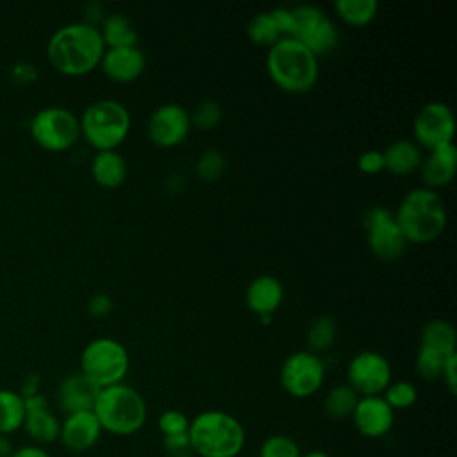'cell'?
<instances>
[{
	"label": "cell",
	"instance_id": "7a4b0ae2",
	"mask_svg": "<svg viewBox=\"0 0 457 457\" xmlns=\"http://www.w3.org/2000/svg\"><path fill=\"white\" fill-rule=\"evenodd\" d=\"M266 71L278 89L291 95H302L316 86L320 62L298 39L280 37L268 48Z\"/></svg>",
	"mask_w": 457,
	"mask_h": 457
},
{
	"label": "cell",
	"instance_id": "836d02e7",
	"mask_svg": "<svg viewBox=\"0 0 457 457\" xmlns=\"http://www.w3.org/2000/svg\"><path fill=\"white\" fill-rule=\"evenodd\" d=\"M221 116H223L221 105L214 100H204L189 112L191 127H196L200 130L214 129L221 121Z\"/></svg>",
	"mask_w": 457,
	"mask_h": 457
},
{
	"label": "cell",
	"instance_id": "484cf974",
	"mask_svg": "<svg viewBox=\"0 0 457 457\" xmlns=\"http://www.w3.org/2000/svg\"><path fill=\"white\" fill-rule=\"evenodd\" d=\"M359 395L348 384L334 386L323 398V412L334 421L352 418Z\"/></svg>",
	"mask_w": 457,
	"mask_h": 457
},
{
	"label": "cell",
	"instance_id": "7c38bea8",
	"mask_svg": "<svg viewBox=\"0 0 457 457\" xmlns=\"http://www.w3.org/2000/svg\"><path fill=\"white\" fill-rule=\"evenodd\" d=\"M391 382V364L380 352L362 350L346 366V384L359 396H380Z\"/></svg>",
	"mask_w": 457,
	"mask_h": 457
},
{
	"label": "cell",
	"instance_id": "4dcf8cb0",
	"mask_svg": "<svg viewBox=\"0 0 457 457\" xmlns=\"http://www.w3.org/2000/svg\"><path fill=\"white\" fill-rule=\"evenodd\" d=\"M393 411H405L418 400V389L409 380H395L380 395Z\"/></svg>",
	"mask_w": 457,
	"mask_h": 457
},
{
	"label": "cell",
	"instance_id": "4316f807",
	"mask_svg": "<svg viewBox=\"0 0 457 457\" xmlns=\"http://www.w3.org/2000/svg\"><path fill=\"white\" fill-rule=\"evenodd\" d=\"M25 418V403L18 391L0 389V434L11 436L20 430Z\"/></svg>",
	"mask_w": 457,
	"mask_h": 457
},
{
	"label": "cell",
	"instance_id": "52a82bcc",
	"mask_svg": "<svg viewBox=\"0 0 457 457\" xmlns=\"http://www.w3.org/2000/svg\"><path fill=\"white\" fill-rule=\"evenodd\" d=\"M129 368V352L114 337L91 339L80 353V373L100 389L123 382Z\"/></svg>",
	"mask_w": 457,
	"mask_h": 457
},
{
	"label": "cell",
	"instance_id": "9a60e30c",
	"mask_svg": "<svg viewBox=\"0 0 457 457\" xmlns=\"http://www.w3.org/2000/svg\"><path fill=\"white\" fill-rule=\"evenodd\" d=\"M25 403V418L21 428L34 441V445L45 446L59 439L61 421L50 411L48 398L39 391L32 396L23 398Z\"/></svg>",
	"mask_w": 457,
	"mask_h": 457
},
{
	"label": "cell",
	"instance_id": "5b68a950",
	"mask_svg": "<svg viewBox=\"0 0 457 457\" xmlns=\"http://www.w3.org/2000/svg\"><path fill=\"white\" fill-rule=\"evenodd\" d=\"M93 414L102 430L114 436H132L146 423L148 407L137 389L120 382L98 391Z\"/></svg>",
	"mask_w": 457,
	"mask_h": 457
},
{
	"label": "cell",
	"instance_id": "f35d334b",
	"mask_svg": "<svg viewBox=\"0 0 457 457\" xmlns=\"http://www.w3.org/2000/svg\"><path fill=\"white\" fill-rule=\"evenodd\" d=\"M441 380L446 386V389L455 395L457 393V352L452 353L445 364H443V371H441Z\"/></svg>",
	"mask_w": 457,
	"mask_h": 457
},
{
	"label": "cell",
	"instance_id": "5bb4252c",
	"mask_svg": "<svg viewBox=\"0 0 457 457\" xmlns=\"http://www.w3.org/2000/svg\"><path fill=\"white\" fill-rule=\"evenodd\" d=\"M191 130L189 112L179 104H162L146 121L148 139L159 148H173L186 141Z\"/></svg>",
	"mask_w": 457,
	"mask_h": 457
},
{
	"label": "cell",
	"instance_id": "30bf717a",
	"mask_svg": "<svg viewBox=\"0 0 457 457\" xmlns=\"http://www.w3.org/2000/svg\"><path fill=\"white\" fill-rule=\"evenodd\" d=\"M282 389L293 398H309L318 393L325 380V362L318 353L309 350L293 352L282 362L280 373Z\"/></svg>",
	"mask_w": 457,
	"mask_h": 457
},
{
	"label": "cell",
	"instance_id": "ab89813d",
	"mask_svg": "<svg viewBox=\"0 0 457 457\" xmlns=\"http://www.w3.org/2000/svg\"><path fill=\"white\" fill-rule=\"evenodd\" d=\"M11 77L18 84H29V82H32L37 77V68L32 66L30 62H27V61H21V62H16L11 68Z\"/></svg>",
	"mask_w": 457,
	"mask_h": 457
},
{
	"label": "cell",
	"instance_id": "7bdbcfd3",
	"mask_svg": "<svg viewBox=\"0 0 457 457\" xmlns=\"http://www.w3.org/2000/svg\"><path fill=\"white\" fill-rule=\"evenodd\" d=\"M11 457H52V455L45 450V446L32 443V445H23L20 448H14Z\"/></svg>",
	"mask_w": 457,
	"mask_h": 457
},
{
	"label": "cell",
	"instance_id": "4fadbf2b",
	"mask_svg": "<svg viewBox=\"0 0 457 457\" xmlns=\"http://www.w3.org/2000/svg\"><path fill=\"white\" fill-rule=\"evenodd\" d=\"M412 136L420 148L436 150L453 143L455 118L443 102L425 104L412 120Z\"/></svg>",
	"mask_w": 457,
	"mask_h": 457
},
{
	"label": "cell",
	"instance_id": "f6af8a7d",
	"mask_svg": "<svg viewBox=\"0 0 457 457\" xmlns=\"http://www.w3.org/2000/svg\"><path fill=\"white\" fill-rule=\"evenodd\" d=\"M14 452L12 441L9 439V436L0 434V457H11V453Z\"/></svg>",
	"mask_w": 457,
	"mask_h": 457
},
{
	"label": "cell",
	"instance_id": "ffe728a7",
	"mask_svg": "<svg viewBox=\"0 0 457 457\" xmlns=\"http://www.w3.org/2000/svg\"><path fill=\"white\" fill-rule=\"evenodd\" d=\"M100 387L80 371L64 377L57 387V405L64 414L93 411Z\"/></svg>",
	"mask_w": 457,
	"mask_h": 457
},
{
	"label": "cell",
	"instance_id": "9c48e42d",
	"mask_svg": "<svg viewBox=\"0 0 457 457\" xmlns=\"http://www.w3.org/2000/svg\"><path fill=\"white\" fill-rule=\"evenodd\" d=\"M368 248L386 262L398 261L407 248V241L395 220V214L384 205L370 207L362 216Z\"/></svg>",
	"mask_w": 457,
	"mask_h": 457
},
{
	"label": "cell",
	"instance_id": "d4e9b609",
	"mask_svg": "<svg viewBox=\"0 0 457 457\" xmlns=\"http://www.w3.org/2000/svg\"><path fill=\"white\" fill-rule=\"evenodd\" d=\"M100 36L105 48H123V46H137V30L134 29L130 18L123 12H109L102 20Z\"/></svg>",
	"mask_w": 457,
	"mask_h": 457
},
{
	"label": "cell",
	"instance_id": "83f0119b",
	"mask_svg": "<svg viewBox=\"0 0 457 457\" xmlns=\"http://www.w3.org/2000/svg\"><path fill=\"white\" fill-rule=\"evenodd\" d=\"M336 14L352 27H366L378 12L377 0H337L334 4Z\"/></svg>",
	"mask_w": 457,
	"mask_h": 457
},
{
	"label": "cell",
	"instance_id": "ac0fdd59",
	"mask_svg": "<svg viewBox=\"0 0 457 457\" xmlns=\"http://www.w3.org/2000/svg\"><path fill=\"white\" fill-rule=\"evenodd\" d=\"M146 57L139 46L105 48L100 68L107 79L120 84H129L139 79L145 71Z\"/></svg>",
	"mask_w": 457,
	"mask_h": 457
},
{
	"label": "cell",
	"instance_id": "8992f818",
	"mask_svg": "<svg viewBox=\"0 0 457 457\" xmlns=\"http://www.w3.org/2000/svg\"><path fill=\"white\" fill-rule=\"evenodd\" d=\"M80 136L96 150H116L130 132V112L114 98L89 104L79 118Z\"/></svg>",
	"mask_w": 457,
	"mask_h": 457
},
{
	"label": "cell",
	"instance_id": "7dc6e473",
	"mask_svg": "<svg viewBox=\"0 0 457 457\" xmlns=\"http://www.w3.org/2000/svg\"><path fill=\"white\" fill-rule=\"evenodd\" d=\"M259 318H261L262 323H270V321H271V316H270V314H262V316H259Z\"/></svg>",
	"mask_w": 457,
	"mask_h": 457
},
{
	"label": "cell",
	"instance_id": "d590c367",
	"mask_svg": "<svg viewBox=\"0 0 457 457\" xmlns=\"http://www.w3.org/2000/svg\"><path fill=\"white\" fill-rule=\"evenodd\" d=\"M189 418L179 411V409H166L161 412L157 420V427L164 436H177V434H186L189 428Z\"/></svg>",
	"mask_w": 457,
	"mask_h": 457
},
{
	"label": "cell",
	"instance_id": "2e32d148",
	"mask_svg": "<svg viewBox=\"0 0 457 457\" xmlns=\"http://www.w3.org/2000/svg\"><path fill=\"white\" fill-rule=\"evenodd\" d=\"M352 421L361 436L378 439L391 432L395 425V411L382 396H359Z\"/></svg>",
	"mask_w": 457,
	"mask_h": 457
},
{
	"label": "cell",
	"instance_id": "60d3db41",
	"mask_svg": "<svg viewBox=\"0 0 457 457\" xmlns=\"http://www.w3.org/2000/svg\"><path fill=\"white\" fill-rule=\"evenodd\" d=\"M104 18H105L104 5L100 2L86 4V7H84V20L82 21H86V23H89L93 27H98V23H102Z\"/></svg>",
	"mask_w": 457,
	"mask_h": 457
},
{
	"label": "cell",
	"instance_id": "1f68e13d",
	"mask_svg": "<svg viewBox=\"0 0 457 457\" xmlns=\"http://www.w3.org/2000/svg\"><path fill=\"white\" fill-rule=\"evenodd\" d=\"M227 168V161L225 155L220 150L209 148L205 152H202L195 162V171L196 175L205 180V182H212L218 180Z\"/></svg>",
	"mask_w": 457,
	"mask_h": 457
},
{
	"label": "cell",
	"instance_id": "8d00e7d4",
	"mask_svg": "<svg viewBox=\"0 0 457 457\" xmlns=\"http://www.w3.org/2000/svg\"><path fill=\"white\" fill-rule=\"evenodd\" d=\"M357 168H359L364 175H377V173L384 171L382 150H364V152L357 157Z\"/></svg>",
	"mask_w": 457,
	"mask_h": 457
},
{
	"label": "cell",
	"instance_id": "d6986e66",
	"mask_svg": "<svg viewBox=\"0 0 457 457\" xmlns=\"http://www.w3.org/2000/svg\"><path fill=\"white\" fill-rule=\"evenodd\" d=\"M420 177L423 180V187L437 191L448 186L457 171V148L455 145H446L436 150H430L420 164Z\"/></svg>",
	"mask_w": 457,
	"mask_h": 457
},
{
	"label": "cell",
	"instance_id": "7402d4cb",
	"mask_svg": "<svg viewBox=\"0 0 457 457\" xmlns=\"http://www.w3.org/2000/svg\"><path fill=\"white\" fill-rule=\"evenodd\" d=\"M91 177L93 180L105 189L120 187L129 175V166L123 155L118 150H102L96 152L91 159Z\"/></svg>",
	"mask_w": 457,
	"mask_h": 457
},
{
	"label": "cell",
	"instance_id": "bcb514c9",
	"mask_svg": "<svg viewBox=\"0 0 457 457\" xmlns=\"http://www.w3.org/2000/svg\"><path fill=\"white\" fill-rule=\"evenodd\" d=\"M300 457H330V455L327 452H323V450H309V452L302 453Z\"/></svg>",
	"mask_w": 457,
	"mask_h": 457
},
{
	"label": "cell",
	"instance_id": "f1b7e54d",
	"mask_svg": "<svg viewBox=\"0 0 457 457\" xmlns=\"http://www.w3.org/2000/svg\"><path fill=\"white\" fill-rule=\"evenodd\" d=\"M334 339H336V321L330 316L320 314L309 323L307 334H305L309 352L312 353L327 352L334 345Z\"/></svg>",
	"mask_w": 457,
	"mask_h": 457
},
{
	"label": "cell",
	"instance_id": "44dd1931",
	"mask_svg": "<svg viewBox=\"0 0 457 457\" xmlns=\"http://www.w3.org/2000/svg\"><path fill=\"white\" fill-rule=\"evenodd\" d=\"M282 300H284V287L280 280L271 275L255 277L246 286V291H245L246 307L257 316H262V314L273 316V312L280 307Z\"/></svg>",
	"mask_w": 457,
	"mask_h": 457
},
{
	"label": "cell",
	"instance_id": "74e56055",
	"mask_svg": "<svg viewBox=\"0 0 457 457\" xmlns=\"http://www.w3.org/2000/svg\"><path fill=\"white\" fill-rule=\"evenodd\" d=\"M86 309L93 318H104L112 311V298L107 293H95L89 296Z\"/></svg>",
	"mask_w": 457,
	"mask_h": 457
},
{
	"label": "cell",
	"instance_id": "603a6c76",
	"mask_svg": "<svg viewBox=\"0 0 457 457\" xmlns=\"http://www.w3.org/2000/svg\"><path fill=\"white\" fill-rule=\"evenodd\" d=\"M384 170H387L391 175L405 177L414 173L423 159L421 148L411 141V139H396L391 141L384 150Z\"/></svg>",
	"mask_w": 457,
	"mask_h": 457
},
{
	"label": "cell",
	"instance_id": "277c9868",
	"mask_svg": "<svg viewBox=\"0 0 457 457\" xmlns=\"http://www.w3.org/2000/svg\"><path fill=\"white\" fill-rule=\"evenodd\" d=\"M189 445L198 457H237L246 445L243 423L218 409L204 411L189 421Z\"/></svg>",
	"mask_w": 457,
	"mask_h": 457
},
{
	"label": "cell",
	"instance_id": "3957f363",
	"mask_svg": "<svg viewBox=\"0 0 457 457\" xmlns=\"http://www.w3.org/2000/svg\"><path fill=\"white\" fill-rule=\"evenodd\" d=\"M393 214L407 245L432 243L445 232L448 221L446 205L441 195L428 187L411 189L400 200Z\"/></svg>",
	"mask_w": 457,
	"mask_h": 457
},
{
	"label": "cell",
	"instance_id": "ee69618b",
	"mask_svg": "<svg viewBox=\"0 0 457 457\" xmlns=\"http://www.w3.org/2000/svg\"><path fill=\"white\" fill-rule=\"evenodd\" d=\"M18 393L21 395V398H27V396H32V395L39 393V377L34 375V373L23 377L21 382H20Z\"/></svg>",
	"mask_w": 457,
	"mask_h": 457
},
{
	"label": "cell",
	"instance_id": "6da1fadb",
	"mask_svg": "<svg viewBox=\"0 0 457 457\" xmlns=\"http://www.w3.org/2000/svg\"><path fill=\"white\" fill-rule=\"evenodd\" d=\"M105 45L98 27L71 21L59 27L46 43L50 64L62 75L82 77L100 66Z\"/></svg>",
	"mask_w": 457,
	"mask_h": 457
},
{
	"label": "cell",
	"instance_id": "ba28073f",
	"mask_svg": "<svg viewBox=\"0 0 457 457\" xmlns=\"http://www.w3.org/2000/svg\"><path fill=\"white\" fill-rule=\"evenodd\" d=\"M29 132L37 146L48 152H64L79 141L80 123L73 111L48 105L30 118Z\"/></svg>",
	"mask_w": 457,
	"mask_h": 457
},
{
	"label": "cell",
	"instance_id": "8fae6325",
	"mask_svg": "<svg viewBox=\"0 0 457 457\" xmlns=\"http://www.w3.org/2000/svg\"><path fill=\"white\" fill-rule=\"evenodd\" d=\"M295 32L293 37L307 46L316 57L330 54L339 43V32L334 21L316 5L291 7Z\"/></svg>",
	"mask_w": 457,
	"mask_h": 457
},
{
	"label": "cell",
	"instance_id": "b9f144b4",
	"mask_svg": "<svg viewBox=\"0 0 457 457\" xmlns=\"http://www.w3.org/2000/svg\"><path fill=\"white\" fill-rule=\"evenodd\" d=\"M162 448L164 452H177V450H186L191 448L187 432L186 434H177V436H164L162 437Z\"/></svg>",
	"mask_w": 457,
	"mask_h": 457
},
{
	"label": "cell",
	"instance_id": "e575fe53",
	"mask_svg": "<svg viewBox=\"0 0 457 457\" xmlns=\"http://www.w3.org/2000/svg\"><path fill=\"white\" fill-rule=\"evenodd\" d=\"M448 357L437 355V353H434L430 350H425V348H418V353H416V359H414V366H416L418 375L423 380H437V378H441L443 364H445V361Z\"/></svg>",
	"mask_w": 457,
	"mask_h": 457
},
{
	"label": "cell",
	"instance_id": "e0dca14e",
	"mask_svg": "<svg viewBox=\"0 0 457 457\" xmlns=\"http://www.w3.org/2000/svg\"><path fill=\"white\" fill-rule=\"evenodd\" d=\"M102 427L93 411H80L66 414L61 421L59 441L68 452L84 453L91 450L102 436Z\"/></svg>",
	"mask_w": 457,
	"mask_h": 457
},
{
	"label": "cell",
	"instance_id": "d6a6232c",
	"mask_svg": "<svg viewBox=\"0 0 457 457\" xmlns=\"http://www.w3.org/2000/svg\"><path fill=\"white\" fill-rule=\"evenodd\" d=\"M300 455L302 452L298 443L286 434L268 436L259 448V457H300Z\"/></svg>",
	"mask_w": 457,
	"mask_h": 457
},
{
	"label": "cell",
	"instance_id": "cb8c5ba5",
	"mask_svg": "<svg viewBox=\"0 0 457 457\" xmlns=\"http://www.w3.org/2000/svg\"><path fill=\"white\" fill-rule=\"evenodd\" d=\"M420 348L430 350L437 355L448 357L457 352V334L450 321L430 320L423 325L420 334Z\"/></svg>",
	"mask_w": 457,
	"mask_h": 457
},
{
	"label": "cell",
	"instance_id": "f546056e",
	"mask_svg": "<svg viewBox=\"0 0 457 457\" xmlns=\"http://www.w3.org/2000/svg\"><path fill=\"white\" fill-rule=\"evenodd\" d=\"M246 36L250 37L252 43H255L259 46H266V48L273 46L282 37L270 11L259 12L253 18H250V21L246 25Z\"/></svg>",
	"mask_w": 457,
	"mask_h": 457
}]
</instances>
